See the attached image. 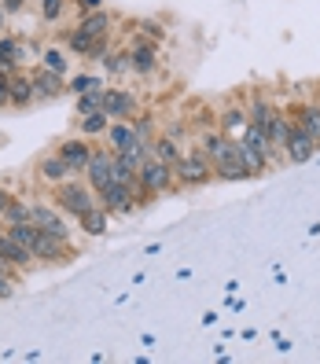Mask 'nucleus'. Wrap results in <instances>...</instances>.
<instances>
[{"label": "nucleus", "mask_w": 320, "mask_h": 364, "mask_svg": "<svg viewBox=\"0 0 320 364\" xmlns=\"http://www.w3.org/2000/svg\"><path fill=\"white\" fill-rule=\"evenodd\" d=\"M103 111V92H81L78 96V118L81 114H100Z\"/></svg>", "instance_id": "30"}, {"label": "nucleus", "mask_w": 320, "mask_h": 364, "mask_svg": "<svg viewBox=\"0 0 320 364\" xmlns=\"http://www.w3.org/2000/svg\"><path fill=\"white\" fill-rule=\"evenodd\" d=\"M0 107H11V100H8V77H0Z\"/></svg>", "instance_id": "37"}, {"label": "nucleus", "mask_w": 320, "mask_h": 364, "mask_svg": "<svg viewBox=\"0 0 320 364\" xmlns=\"http://www.w3.org/2000/svg\"><path fill=\"white\" fill-rule=\"evenodd\" d=\"M74 4H78L81 11H100V8H103V0H74Z\"/></svg>", "instance_id": "36"}, {"label": "nucleus", "mask_w": 320, "mask_h": 364, "mask_svg": "<svg viewBox=\"0 0 320 364\" xmlns=\"http://www.w3.org/2000/svg\"><path fill=\"white\" fill-rule=\"evenodd\" d=\"M67 89H70L74 96H81V92H103V77H96V74H78Z\"/></svg>", "instance_id": "28"}, {"label": "nucleus", "mask_w": 320, "mask_h": 364, "mask_svg": "<svg viewBox=\"0 0 320 364\" xmlns=\"http://www.w3.org/2000/svg\"><path fill=\"white\" fill-rule=\"evenodd\" d=\"M103 63H107V70H111V74H125V70H129V52H107Z\"/></svg>", "instance_id": "33"}, {"label": "nucleus", "mask_w": 320, "mask_h": 364, "mask_svg": "<svg viewBox=\"0 0 320 364\" xmlns=\"http://www.w3.org/2000/svg\"><path fill=\"white\" fill-rule=\"evenodd\" d=\"M247 125H250L247 107H243V103H228L225 111H221V125H218V129H221L228 140H240V136L247 133Z\"/></svg>", "instance_id": "17"}, {"label": "nucleus", "mask_w": 320, "mask_h": 364, "mask_svg": "<svg viewBox=\"0 0 320 364\" xmlns=\"http://www.w3.org/2000/svg\"><path fill=\"white\" fill-rule=\"evenodd\" d=\"M0 262H4L8 269H33L37 265V258H33V250L30 247H23L15 240V235L4 228L0 232Z\"/></svg>", "instance_id": "11"}, {"label": "nucleus", "mask_w": 320, "mask_h": 364, "mask_svg": "<svg viewBox=\"0 0 320 364\" xmlns=\"http://www.w3.org/2000/svg\"><path fill=\"white\" fill-rule=\"evenodd\" d=\"M52 203L63 210V213H70V218H81L85 210H92L100 199H96V191L89 188V181H78V177H67L63 184L52 188Z\"/></svg>", "instance_id": "1"}, {"label": "nucleus", "mask_w": 320, "mask_h": 364, "mask_svg": "<svg viewBox=\"0 0 320 364\" xmlns=\"http://www.w3.org/2000/svg\"><path fill=\"white\" fill-rule=\"evenodd\" d=\"M137 181L151 191V196H169V191H177V173H174V166H166L159 159H147L140 169H137Z\"/></svg>", "instance_id": "3"}, {"label": "nucleus", "mask_w": 320, "mask_h": 364, "mask_svg": "<svg viewBox=\"0 0 320 364\" xmlns=\"http://www.w3.org/2000/svg\"><path fill=\"white\" fill-rule=\"evenodd\" d=\"M15 55H18V37L0 33V63H15ZM15 67H18V63H15Z\"/></svg>", "instance_id": "32"}, {"label": "nucleus", "mask_w": 320, "mask_h": 364, "mask_svg": "<svg viewBox=\"0 0 320 364\" xmlns=\"http://www.w3.org/2000/svg\"><path fill=\"white\" fill-rule=\"evenodd\" d=\"M78 30L89 33V37H107V30H111V15H107L103 8H100V11H85L81 23H78Z\"/></svg>", "instance_id": "23"}, {"label": "nucleus", "mask_w": 320, "mask_h": 364, "mask_svg": "<svg viewBox=\"0 0 320 364\" xmlns=\"http://www.w3.org/2000/svg\"><path fill=\"white\" fill-rule=\"evenodd\" d=\"M284 114L291 118V125H298L302 133H309L320 147V103L316 100H294L284 107Z\"/></svg>", "instance_id": "7"}, {"label": "nucleus", "mask_w": 320, "mask_h": 364, "mask_svg": "<svg viewBox=\"0 0 320 364\" xmlns=\"http://www.w3.org/2000/svg\"><path fill=\"white\" fill-rule=\"evenodd\" d=\"M151 159H159V162H166V166H174V162L181 159L177 140H174V136H155V140H151Z\"/></svg>", "instance_id": "25"}, {"label": "nucleus", "mask_w": 320, "mask_h": 364, "mask_svg": "<svg viewBox=\"0 0 320 364\" xmlns=\"http://www.w3.org/2000/svg\"><path fill=\"white\" fill-rule=\"evenodd\" d=\"M159 67V48H155V41H140V45L129 48V70H137L140 77H147Z\"/></svg>", "instance_id": "18"}, {"label": "nucleus", "mask_w": 320, "mask_h": 364, "mask_svg": "<svg viewBox=\"0 0 320 364\" xmlns=\"http://www.w3.org/2000/svg\"><path fill=\"white\" fill-rule=\"evenodd\" d=\"M107 125H111V118H107L103 111H100V114H81V118H78L81 136H89V140H92V136H103V133H107Z\"/></svg>", "instance_id": "26"}, {"label": "nucleus", "mask_w": 320, "mask_h": 364, "mask_svg": "<svg viewBox=\"0 0 320 364\" xmlns=\"http://www.w3.org/2000/svg\"><path fill=\"white\" fill-rule=\"evenodd\" d=\"M0 221L4 225H18V221H30V203L26 199H8V206H4V213H0Z\"/></svg>", "instance_id": "27"}, {"label": "nucleus", "mask_w": 320, "mask_h": 364, "mask_svg": "<svg viewBox=\"0 0 320 364\" xmlns=\"http://www.w3.org/2000/svg\"><path fill=\"white\" fill-rule=\"evenodd\" d=\"M276 114H280V107H276L265 92H254V96H250V103H247V118H250V125H258V129L269 133V125L276 122Z\"/></svg>", "instance_id": "16"}, {"label": "nucleus", "mask_w": 320, "mask_h": 364, "mask_svg": "<svg viewBox=\"0 0 320 364\" xmlns=\"http://www.w3.org/2000/svg\"><path fill=\"white\" fill-rule=\"evenodd\" d=\"M30 81H33L37 100H55L63 89H67L63 74H55V70H48V67H33V70H30Z\"/></svg>", "instance_id": "15"}, {"label": "nucleus", "mask_w": 320, "mask_h": 364, "mask_svg": "<svg viewBox=\"0 0 320 364\" xmlns=\"http://www.w3.org/2000/svg\"><path fill=\"white\" fill-rule=\"evenodd\" d=\"M316 155H320L316 140H313L309 133H302L298 125H291V136H287V144H284V159L294 162V166H302V162H309V159H316Z\"/></svg>", "instance_id": "12"}, {"label": "nucleus", "mask_w": 320, "mask_h": 364, "mask_svg": "<svg viewBox=\"0 0 320 364\" xmlns=\"http://www.w3.org/2000/svg\"><path fill=\"white\" fill-rule=\"evenodd\" d=\"M63 11H67V0H41V18L45 23H55Z\"/></svg>", "instance_id": "34"}, {"label": "nucleus", "mask_w": 320, "mask_h": 364, "mask_svg": "<svg viewBox=\"0 0 320 364\" xmlns=\"http://www.w3.org/2000/svg\"><path fill=\"white\" fill-rule=\"evenodd\" d=\"M78 221H81V232H89V235H107V225H111V213H107V210L96 203L92 210H85Z\"/></svg>", "instance_id": "22"}, {"label": "nucleus", "mask_w": 320, "mask_h": 364, "mask_svg": "<svg viewBox=\"0 0 320 364\" xmlns=\"http://www.w3.org/2000/svg\"><path fill=\"white\" fill-rule=\"evenodd\" d=\"M41 67H48L55 74H67V55H63L59 48H45L41 52Z\"/></svg>", "instance_id": "31"}, {"label": "nucleus", "mask_w": 320, "mask_h": 364, "mask_svg": "<svg viewBox=\"0 0 320 364\" xmlns=\"http://www.w3.org/2000/svg\"><path fill=\"white\" fill-rule=\"evenodd\" d=\"M236 147H240V159H243V166H247V173H250V177H265L269 169H272V166H269L258 151H254V147H247L243 140H236Z\"/></svg>", "instance_id": "24"}, {"label": "nucleus", "mask_w": 320, "mask_h": 364, "mask_svg": "<svg viewBox=\"0 0 320 364\" xmlns=\"http://www.w3.org/2000/svg\"><path fill=\"white\" fill-rule=\"evenodd\" d=\"M70 52H78L85 59H103L107 55V37H89V33L74 30L70 33Z\"/></svg>", "instance_id": "20"}, {"label": "nucleus", "mask_w": 320, "mask_h": 364, "mask_svg": "<svg viewBox=\"0 0 320 364\" xmlns=\"http://www.w3.org/2000/svg\"><path fill=\"white\" fill-rule=\"evenodd\" d=\"M96 199H100V206L111 213H118V218H125V213H133L137 210V199H133V188H125V184H118V181H111L103 191H96Z\"/></svg>", "instance_id": "9"}, {"label": "nucleus", "mask_w": 320, "mask_h": 364, "mask_svg": "<svg viewBox=\"0 0 320 364\" xmlns=\"http://www.w3.org/2000/svg\"><path fill=\"white\" fill-rule=\"evenodd\" d=\"M30 225H37L41 232H48V235L70 240V225H67V218H63V210L55 203H30Z\"/></svg>", "instance_id": "6"}, {"label": "nucleus", "mask_w": 320, "mask_h": 364, "mask_svg": "<svg viewBox=\"0 0 320 364\" xmlns=\"http://www.w3.org/2000/svg\"><path fill=\"white\" fill-rule=\"evenodd\" d=\"M210 166H213V177H218V181H254V177L247 173L243 159H240L236 140H225V144H221V151L210 159Z\"/></svg>", "instance_id": "4"}, {"label": "nucleus", "mask_w": 320, "mask_h": 364, "mask_svg": "<svg viewBox=\"0 0 320 364\" xmlns=\"http://www.w3.org/2000/svg\"><path fill=\"white\" fill-rule=\"evenodd\" d=\"M174 173L181 188H203L213 181V166L199 147H191V151H181V159L174 162Z\"/></svg>", "instance_id": "2"}, {"label": "nucleus", "mask_w": 320, "mask_h": 364, "mask_svg": "<svg viewBox=\"0 0 320 364\" xmlns=\"http://www.w3.org/2000/svg\"><path fill=\"white\" fill-rule=\"evenodd\" d=\"M37 177L45 181L48 188H55V184H63L67 177H74V169L63 162L59 151H48V155H41V159H37Z\"/></svg>", "instance_id": "13"}, {"label": "nucleus", "mask_w": 320, "mask_h": 364, "mask_svg": "<svg viewBox=\"0 0 320 364\" xmlns=\"http://www.w3.org/2000/svg\"><path fill=\"white\" fill-rule=\"evenodd\" d=\"M103 140H107V147L118 155V151H125V147H133L137 144V129H133V122H111L107 125V133H103Z\"/></svg>", "instance_id": "19"}, {"label": "nucleus", "mask_w": 320, "mask_h": 364, "mask_svg": "<svg viewBox=\"0 0 320 364\" xmlns=\"http://www.w3.org/2000/svg\"><path fill=\"white\" fill-rule=\"evenodd\" d=\"M4 26H8V11H4V4H0V33H4Z\"/></svg>", "instance_id": "38"}, {"label": "nucleus", "mask_w": 320, "mask_h": 364, "mask_svg": "<svg viewBox=\"0 0 320 364\" xmlns=\"http://www.w3.org/2000/svg\"><path fill=\"white\" fill-rule=\"evenodd\" d=\"M8 199H11V196H8V191H4V188H0V213H4V206H8Z\"/></svg>", "instance_id": "39"}, {"label": "nucleus", "mask_w": 320, "mask_h": 364, "mask_svg": "<svg viewBox=\"0 0 320 364\" xmlns=\"http://www.w3.org/2000/svg\"><path fill=\"white\" fill-rule=\"evenodd\" d=\"M111 162H114V151H111V147H92L89 162H85V169H81L92 191H103L107 184H111Z\"/></svg>", "instance_id": "8"}, {"label": "nucleus", "mask_w": 320, "mask_h": 364, "mask_svg": "<svg viewBox=\"0 0 320 364\" xmlns=\"http://www.w3.org/2000/svg\"><path fill=\"white\" fill-rule=\"evenodd\" d=\"M0 4H4V11H8V15H18V11L26 8V0H0Z\"/></svg>", "instance_id": "35"}, {"label": "nucleus", "mask_w": 320, "mask_h": 364, "mask_svg": "<svg viewBox=\"0 0 320 364\" xmlns=\"http://www.w3.org/2000/svg\"><path fill=\"white\" fill-rule=\"evenodd\" d=\"M55 151L63 155V162H67L74 173H81L85 162H89V155H92V144H89V136H70V140H63Z\"/></svg>", "instance_id": "14"}, {"label": "nucleus", "mask_w": 320, "mask_h": 364, "mask_svg": "<svg viewBox=\"0 0 320 364\" xmlns=\"http://www.w3.org/2000/svg\"><path fill=\"white\" fill-rule=\"evenodd\" d=\"M137 96L125 92V89H103V114L107 118H118V122H133L137 118Z\"/></svg>", "instance_id": "10"}, {"label": "nucleus", "mask_w": 320, "mask_h": 364, "mask_svg": "<svg viewBox=\"0 0 320 364\" xmlns=\"http://www.w3.org/2000/svg\"><path fill=\"white\" fill-rule=\"evenodd\" d=\"M111 181H118V184H125V188H133V184H137V169L114 155V162H111Z\"/></svg>", "instance_id": "29"}, {"label": "nucleus", "mask_w": 320, "mask_h": 364, "mask_svg": "<svg viewBox=\"0 0 320 364\" xmlns=\"http://www.w3.org/2000/svg\"><path fill=\"white\" fill-rule=\"evenodd\" d=\"M8 100H11V107H30V103L37 100L30 74H11V77H8Z\"/></svg>", "instance_id": "21"}, {"label": "nucleus", "mask_w": 320, "mask_h": 364, "mask_svg": "<svg viewBox=\"0 0 320 364\" xmlns=\"http://www.w3.org/2000/svg\"><path fill=\"white\" fill-rule=\"evenodd\" d=\"M30 250H33L37 262H48V265H67V262L78 258V250L70 247V240H63V235H48V232H41Z\"/></svg>", "instance_id": "5"}]
</instances>
